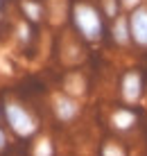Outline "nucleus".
Instances as JSON below:
<instances>
[{
	"mask_svg": "<svg viewBox=\"0 0 147 156\" xmlns=\"http://www.w3.org/2000/svg\"><path fill=\"white\" fill-rule=\"evenodd\" d=\"M2 120L14 136L25 138V140L27 138H34L36 131H39V120L18 100H7L2 104Z\"/></svg>",
	"mask_w": 147,
	"mask_h": 156,
	"instance_id": "obj_2",
	"label": "nucleus"
},
{
	"mask_svg": "<svg viewBox=\"0 0 147 156\" xmlns=\"http://www.w3.org/2000/svg\"><path fill=\"white\" fill-rule=\"evenodd\" d=\"M111 41L116 43L118 48H131L134 41H131V30H129V16L127 14H120L118 18L111 20Z\"/></svg>",
	"mask_w": 147,
	"mask_h": 156,
	"instance_id": "obj_6",
	"label": "nucleus"
},
{
	"mask_svg": "<svg viewBox=\"0 0 147 156\" xmlns=\"http://www.w3.org/2000/svg\"><path fill=\"white\" fill-rule=\"evenodd\" d=\"M120 2H122V7L129 12V9H134V7H138V5H143L145 0H120Z\"/></svg>",
	"mask_w": 147,
	"mask_h": 156,
	"instance_id": "obj_12",
	"label": "nucleus"
},
{
	"mask_svg": "<svg viewBox=\"0 0 147 156\" xmlns=\"http://www.w3.org/2000/svg\"><path fill=\"white\" fill-rule=\"evenodd\" d=\"M52 113L59 122L70 125V122H75L81 115V104L77 98H73L68 93H57L52 98Z\"/></svg>",
	"mask_w": 147,
	"mask_h": 156,
	"instance_id": "obj_4",
	"label": "nucleus"
},
{
	"mask_svg": "<svg viewBox=\"0 0 147 156\" xmlns=\"http://www.w3.org/2000/svg\"><path fill=\"white\" fill-rule=\"evenodd\" d=\"M32 156H54V145L50 138H39L34 143V149H32Z\"/></svg>",
	"mask_w": 147,
	"mask_h": 156,
	"instance_id": "obj_10",
	"label": "nucleus"
},
{
	"mask_svg": "<svg viewBox=\"0 0 147 156\" xmlns=\"http://www.w3.org/2000/svg\"><path fill=\"white\" fill-rule=\"evenodd\" d=\"M70 23L84 43H100L106 32V18L100 5L91 0H77L70 7Z\"/></svg>",
	"mask_w": 147,
	"mask_h": 156,
	"instance_id": "obj_1",
	"label": "nucleus"
},
{
	"mask_svg": "<svg viewBox=\"0 0 147 156\" xmlns=\"http://www.w3.org/2000/svg\"><path fill=\"white\" fill-rule=\"evenodd\" d=\"M136 125H138V113H136L129 104L118 106V109L111 113V127L116 129V131H120V133L131 131Z\"/></svg>",
	"mask_w": 147,
	"mask_h": 156,
	"instance_id": "obj_7",
	"label": "nucleus"
},
{
	"mask_svg": "<svg viewBox=\"0 0 147 156\" xmlns=\"http://www.w3.org/2000/svg\"><path fill=\"white\" fill-rule=\"evenodd\" d=\"M9 138H7V131H5V127H0V152H2L5 147H7Z\"/></svg>",
	"mask_w": 147,
	"mask_h": 156,
	"instance_id": "obj_13",
	"label": "nucleus"
},
{
	"mask_svg": "<svg viewBox=\"0 0 147 156\" xmlns=\"http://www.w3.org/2000/svg\"><path fill=\"white\" fill-rule=\"evenodd\" d=\"M0 115H2V109H0Z\"/></svg>",
	"mask_w": 147,
	"mask_h": 156,
	"instance_id": "obj_14",
	"label": "nucleus"
},
{
	"mask_svg": "<svg viewBox=\"0 0 147 156\" xmlns=\"http://www.w3.org/2000/svg\"><path fill=\"white\" fill-rule=\"evenodd\" d=\"M102 156H127V154H124L120 143L109 140V143H104V147H102Z\"/></svg>",
	"mask_w": 147,
	"mask_h": 156,
	"instance_id": "obj_11",
	"label": "nucleus"
},
{
	"mask_svg": "<svg viewBox=\"0 0 147 156\" xmlns=\"http://www.w3.org/2000/svg\"><path fill=\"white\" fill-rule=\"evenodd\" d=\"M18 9L23 14V18L32 25H39L45 20L48 16V9H45V2L43 0H18Z\"/></svg>",
	"mask_w": 147,
	"mask_h": 156,
	"instance_id": "obj_8",
	"label": "nucleus"
},
{
	"mask_svg": "<svg viewBox=\"0 0 147 156\" xmlns=\"http://www.w3.org/2000/svg\"><path fill=\"white\" fill-rule=\"evenodd\" d=\"M118 93H120V100L124 104H138L143 100V93H145V79H143V73L138 68H129V70L122 73L120 77V84H118Z\"/></svg>",
	"mask_w": 147,
	"mask_h": 156,
	"instance_id": "obj_3",
	"label": "nucleus"
},
{
	"mask_svg": "<svg viewBox=\"0 0 147 156\" xmlns=\"http://www.w3.org/2000/svg\"><path fill=\"white\" fill-rule=\"evenodd\" d=\"M97 5H100V9H102L106 20H113L120 14H124V7H122L120 0H97Z\"/></svg>",
	"mask_w": 147,
	"mask_h": 156,
	"instance_id": "obj_9",
	"label": "nucleus"
},
{
	"mask_svg": "<svg viewBox=\"0 0 147 156\" xmlns=\"http://www.w3.org/2000/svg\"><path fill=\"white\" fill-rule=\"evenodd\" d=\"M145 2H147V0H145Z\"/></svg>",
	"mask_w": 147,
	"mask_h": 156,
	"instance_id": "obj_15",
	"label": "nucleus"
},
{
	"mask_svg": "<svg viewBox=\"0 0 147 156\" xmlns=\"http://www.w3.org/2000/svg\"><path fill=\"white\" fill-rule=\"evenodd\" d=\"M127 16H129V30H131L134 48L147 50V2L129 9Z\"/></svg>",
	"mask_w": 147,
	"mask_h": 156,
	"instance_id": "obj_5",
	"label": "nucleus"
}]
</instances>
